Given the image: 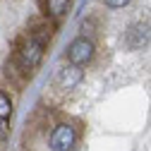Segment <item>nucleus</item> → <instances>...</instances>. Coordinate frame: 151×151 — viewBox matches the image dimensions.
Segmentation results:
<instances>
[{
    "instance_id": "obj_8",
    "label": "nucleus",
    "mask_w": 151,
    "mask_h": 151,
    "mask_svg": "<svg viewBox=\"0 0 151 151\" xmlns=\"http://www.w3.org/2000/svg\"><path fill=\"white\" fill-rule=\"evenodd\" d=\"M127 3H129V0H106L108 7H125Z\"/></svg>"
},
{
    "instance_id": "obj_9",
    "label": "nucleus",
    "mask_w": 151,
    "mask_h": 151,
    "mask_svg": "<svg viewBox=\"0 0 151 151\" xmlns=\"http://www.w3.org/2000/svg\"><path fill=\"white\" fill-rule=\"evenodd\" d=\"M0 134H5V120H0Z\"/></svg>"
},
{
    "instance_id": "obj_4",
    "label": "nucleus",
    "mask_w": 151,
    "mask_h": 151,
    "mask_svg": "<svg viewBox=\"0 0 151 151\" xmlns=\"http://www.w3.org/2000/svg\"><path fill=\"white\" fill-rule=\"evenodd\" d=\"M151 39V24L146 22H134L129 29H127V36H125V41L132 50H137V48H144Z\"/></svg>"
},
{
    "instance_id": "obj_2",
    "label": "nucleus",
    "mask_w": 151,
    "mask_h": 151,
    "mask_svg": "<svg viewBox=\"0 0 151 151\" xmlns=\"http://www.w3.org/2000/svg\"><path fill=\"white\" fill-rule=\"evenodd\" d=\"M74 144H77V132H74V127L67 125V122L55 125V129L50 132V149L53 151H70Z\"/></svg>"
},
{
    "instance_id": "obj_7",
    "label": "nucleus",
    "mask_w": 151,
    "mask_h": 151,
    "mask_svg": "<svg viewBox=\"0 0 151 151\" xmlns=\"http://www.w3.org/2000/svg\"><path fill=\"white\" fill-rule=\"evenodd\" d=\"M10 113H12V101L5 96L3 91H0V120H5L10 118Z\"/></svg>"
},
{
    "instance_id": "obj_1",
    "label": "nucleus",
    "mask_w": 151,
    "mask_h": 151,
    "mask_svg": "<svg viewBox=\"0 0 151 151\" xmlns=\"http://www.w3.org/2000/svg\"><path fill=\"white\" fill-rule=\"evenodd\" d=\"M43 58V41L36 39V36H29L27 41H22L19 50H17V63H19L22 72H31L36 65Z\"/></svg>"
},
{
    "instance_id": "obj_3",
    "label": "nucleus",
    "mask_w": 151,
    "mask_h": 151,
    "mask_svg": "<svg viewBox=\"0 0 151 151\" xmlns=\"http://www.w3.org/2000/svg\"><path fill=\"white\" fill-rule=\"evenodd\" d=\"M67 58L72 65H86L91 58H93V43L86 39V36H79L74 39L67 48Z\"/></svg>"
},
{
    "instance_id": "obj_5",
    "label": "nucleus",
    "mask_w": 151,
    "mask_h": 151,
    "mask_svg": "<svg viewBox=\"0 0 151 151\" xmlns=\"http://www.w3.org/2000/svg\"><path fill=\"white\" fill-rule=\"evenodd\" d=\"M58 82H60L63 89H74V86L82 82V70H79V65H70V67H65V70L60 72Z\"/></svg>"
},
{
    "instance_id": "obj_6",
    "label": "nucleus",
    "mask_w": 151,
    "mask_h": 151,
    "mask_svg": "<svg viewBox=\"0 0 151 151\" xmlns=\"http://www.w3.org/2000/svg\"><path fill=\"white\" fill-rule=\"evenodd\" d=\"M67 5H70V0H46L48 14H53V17L65 14V12H67Z\"/></svg>"
}]
</instances>
